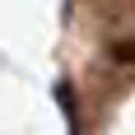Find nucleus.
Wrapping results in <instances>:
<instances>
[{
	"label": "nucleus",
	"mask_w": 135,
	"mask_h": 135,
	"mask_svg": "<svg viewBox=\"0 0 135 135\" xmlns=\"http://www.w3.org/2000/svg\"><path fill=\"white\" fill-rule=\"evenodd\" d=\"M112 56H117L121 65H135V42H117V47H112Z\"/></svg>",
	"instance_id": "obj_1"
}]
</instances>
